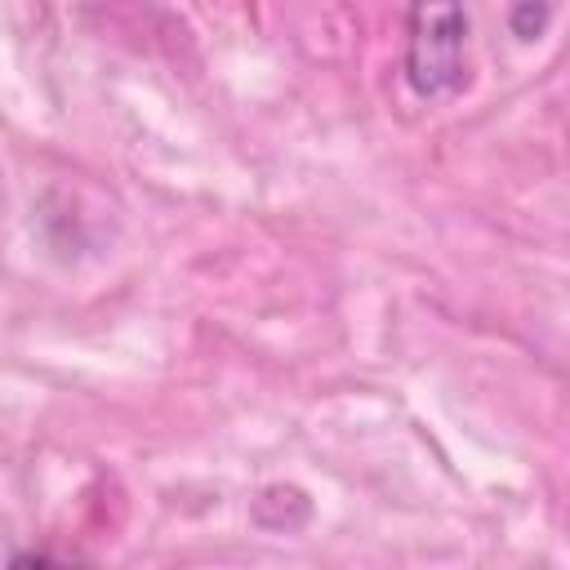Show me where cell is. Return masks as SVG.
<instances>
[{
  "instance_id": "6da1fadb",
  "label": "cell",
  "mask_w": 570,
  "mask_h": 570,
  "mask_svg": "<svg viewBox=\"0 0 570 570\" xmlns=\"http://www.w3.org/2000/svg\"><path fill=\"white\" fill-rule=\"evenodd\" d=\"M405 80L419 98H445L468 85V0H410Z\"/></svg>"
},
{
  "instance_id": "7a4b0ae2",
  "label": "cell",
  "mask_w": 570,
  "mask_h": 570,
  "mask_svg": "<svg viewBox=\"0 0 570 570\" xmlns=\"http://www.w3.org/2000/svg\"><path fill=\"white\" fill-rule=\"evenodd\" d=\"M312 517V499L298 485H267L254 499V521L263 530H298Z\"/></svg>"
},
{
  "instance_id": "3957f363",
  "label": "cell",
  "mask_w": 570,
  "mask_h": 570,
  "mask_svg": "<svg viewBox=\"0 0 570 570\" xmlns=\"http://www.w3.org/2000/svg\"><path fill=\"white\" fill-rule=\"evenodd\" d=\"M552 22V0H512L508 9V27L517 40H539Z\"/></svg>"
}]
</instances>
